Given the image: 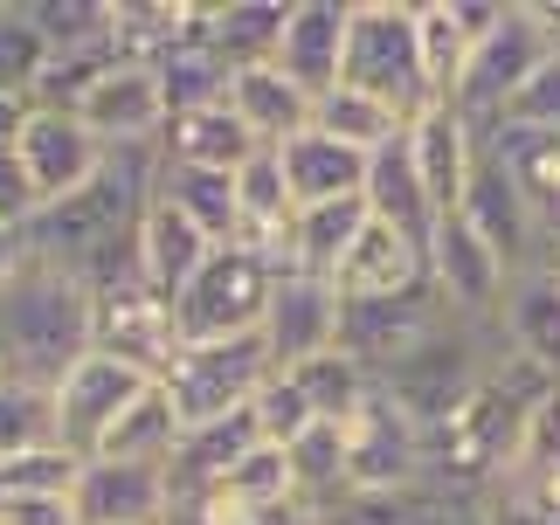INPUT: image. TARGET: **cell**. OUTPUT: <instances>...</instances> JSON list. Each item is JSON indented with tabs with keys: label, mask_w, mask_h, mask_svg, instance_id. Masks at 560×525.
I'll return each mask as SVG.
<instances>
[{
	"label": "cell",
	"mask_w": 560,
	"mask_h": 525,
	"mask_svg": "<svg viewBox=\"0 0 560 525\" xmlns=\"http://www.w3.org/2000/svg\"><path fill=\"white\" fill-rule=\"evenodd\" d=\"M49 42L28 21V0H0V97H21L35 104L42 77H49Z\"/></svg>",
	"instance_id": "cell-34"
},
{
	"label": "cell",
	"mask_w": 560,
	"mask_h": 525,
	"mask_svg": "<svg viewBox=\"0 0 560 525\" xmlns=\"http://www.w3.org/2000/svg\"><path fill=\"white\" fill-rule=\"evenodd\" d=\"M256 152H264V145H256V139H249V125L229 112V97H222V104H201V112L166 118V131H160V160H166V166L243 173Z\"/></svg>",
	"instance_id": "cell-20"
},
{
	"label": "cell",
	"mask_w": 560,
	"mask_h": 525,
	"mask_svg": "<svg viewBox=\"0 0 560 525\" xmlns=\"http://www.w3.org/2000/svg\"><path fill=\"white\" fill-rule=\"evenodd\" d=\"M160 77V97H166V118L180 112H201V104H222L229 97V70L214 62L208 42H187V49H174L166 62H153Z\"/></svg>",
	"instance_id": "cell-36"
},
{
	"label": "cell",
	"mask_w": 560,
	"mask_h": 525,
	"mask_svg": "<svg viewBox=\"0 0 560 525\" xmlns=\"http://www.w3.org/2000/svg\"><path fill=\"white\" fill-rule=\"evenodd\" d=\"M360 201H368L374 222H387L395 235H408V243L429 249V235H436V208H429L422 173H416V160H408V131L387 152L368 160V187H360Z\"/></svg>",
	"instance_id": "cell-25"
},
{
	"label": "cell",
	"mask_w": 560,
	"mask_h": 525,
	"mask_svg": "<svg viewBox=\"0 0 560 525\" xmlns=\"http://www.w3.org/2000/svg\"><path fill=\"white\" fill-rule=\"evenodd\" d=\"M374 214H368V201H318V208H298V222H291V235H284V256H277V277H326L332 283V270L347 262V249L360 243V229H368Z\"/></svg>",
	"instance_id": "cell-23"
},
{
	"label": "cell",
	"mask_w": 560,
	"mask_h": 525,
	"mask_svg": "<svg viewBox=\"0 0 560 525\" xmlns=\"http://www.w3.org/2000/svg\"><path fill=\"white\" fill-rule=\"evenodd\" d=\"M470 49H478V42L464 35V21L450 14V0H416V56H422V83H429L436 104H457Z\"/></svg>",
	"instance_id": "cell-30"
},
{
	"label": "cell",
	"mask_w": 560,
	"mask_h": 525,
	"mask_svg": "<svg viewBox=\"0 0 560 525\" xmlns=\"http://www.w3.org/2000/svg\"><path fill=\"white\" fill-rule=\"evenodd\" d=\"M153 387H160L153 374H139V366H125V360H112V353H91V360H83L70 381L56 387L62 450L91 464V456L104 450V435L118 429V415H125V408H139Z\"/></svg>",
	"instance_id": "cell-8"
},
{
	"label": "cell",
	"mask_w": 560,
	"mask_h": 525,
	"mask_svg": "<svg viewBox=\"0 0 560 525\" xmlns=\"http://www.w3.org/2000/svg\"><path fill=\"white\" fill-rule=\"evenodd\" d=\"M0 525H77V505L70 498H14V505H0Z\"/></svg>",
	"instance_id": "cell-45"
},
{
	"label": "cell",
	"mask_w": 560,
	"mask_h": 525,
	"mask_svg": "<svg viewBox=\"0 0 560 525\" xmlns=\"http://www.w3.org/2000/svg\"><path fill=\"white\" fill-rule=\"evenodd\" d=\"M35 187H28V173H21L14 160V145H0V229H28L35 222Z\"/></svg>",
	"instance_id": "cell-43"
},
{
	"label": "cell",
	"mask_w": 560,
	"mask_h": 525,
	"mask_svg": "<svg viewBox=\"0 0 560 525\" xmlns=\"http://www.w3.org/2000/svg\"><path fill=\"white\" fill-rule=\"evenodd\" d=\"M347 21H353V0H291L284 42H277V70L305 97L339 91V70H347Z\"/></svg>",
	"instance_id": "cell-17"
},
{
	"label": "cell",
	"mask_w": 560,
	"mask_h": 525,
	"mask_svg": "<svg viewBox=\"0 0 560 525\" xmlns=\"http://www.w3.org/2000/svg\"><path fill=\"white\" fill-rule=\"evenodd\" d=\"M339 346V291L326 277H277V298L264 312V353L277 374H298L305 360Z\"/></svg>",
	"instance_id": "cell-14"
},
{
	"label": "cell",
	"mask_w": 560,
	"mask_h": 525,
	"mask_svg": "<svg viewBox=\"0 0 560 525\" xmlns=\"http://www.w3.org/2000/svg\"><path fill=\"white\" fill-rule=\"evenodd\" d=\"M491 131H547V139H560V49L526 77V91L505 104V118Z\"/></svg>",
	"instance_id": "cell-42"
},
{
	"label": "cell",
	"mask_w": 560,
	"mask_h": 525,
	"mask_svg": "<svg viewBox=\"0 0 560 525\" xmlns=\"http://www.w3.org/2000/svg\"><path fill=\"white\" fill-rule=\"evenodd\" d=\"M347 91L381 97L401 125H416L429 104L422 83V56H416V0H353L347 21V70H339Z\"/></svg>",
	"instance_id": "cell-2"
},
{
	"label": "cell",
	"mask_w": 560,
	"mask_h": 525,
	"mask_svg": "<svg viewBox=\"0 0 560 525\" xmlns=\"http://www.w3.org/2000/svg\"><path fill=\"white\" fill-rule=\"evenodd\" d=\"M91 304H97V353L139 366V374H153V381L174 374V360H180L187 339H180V325H174V304H166L145 277L118 283V291H104Z\"/></svg>",
	"instance_id": "cell-10"
},
{
	"label": "cell",
	"mask_w": 560,
	"mask_h": 525,
	"mask_svg": "<svg viewBox=\"0 0 560 525\" xmlns=\"http://www.w3.org/2000/svg\"><path fill=\"white\" fill-rule=\"evenodd\" d=\"M478 145H485V131L470 125L457 104H429V112L408 125V160H416V173H422V194H429V208H436V222L464 208Z\"/></svg>",
	"instance_id": "cell-15"
},
{
	"label": "cell",
	"mask_w": 560,
	"mask_h": 525,
	"mask_svg": "<svg viewBox=\"0 0 560 525\" xmlns=\"http://www.w3.org/2000/svg\"><path fill=\"white\" fill-rule=\"evenodd\" d=\"M77 477H83V456H70V450L0 456V505H14V498H70Z\"/></svg>",
	"instance_id": "cell-40"
},
{
	"label": "cell",
	"mask_w": 560,
	"mask_h": 525,
	"mask_svg": "<svg viewBox=\"0 0 560 525\" xmlns=\"http://www.w3.org/2000/svg\"><path fill=\"white\" fill-rule=\"evenodd\" d=\"M499 332H505V346H512L520 360H533L540 374L560 381V270H553V262L512 277Z\"/></svg>",
	"instance_id": "cell-24"
},
{
	"label": "cell",
	"mask_w": 560,
	"mask_h": 525,
	"mask_svg": "<svg viewBox=\"0 0 560 525\" xmlns=\"http://www.w3.org/2000/svg\"><path fill=\"white\" fill-rule=\"evenodd\" d=\"M208 256H214L208 235L194 229L180 208H166L153 194V208H145V222H139V277L153 283L166 304H180V291L208 270Z\"/></svg>",
	"instance_id": "cell-21"
},
{
	"label": "cell",
	"mask_w": 560,
	"mask_h": 525,
	"mask_svg": "<svg viewBox=\"0 0 560 525\" xmlns=\"http://www.w3.org/2000/svg\"><path fill=\"white\" fill-rule=\"evenodd\" d=\"M153 194L166 208H180L214 249L235 243V173H208V166H166L153 173Z\"/></svg>",
	"instance_id": "cell-28"
},
{
	"label": "cell",
	"mask_w": 560,
	"mask_h": 525,
	"mask_svg": "<svg viewBox=\"0 0 560 525\" xmlns=\"http://www.w3.org/2000/svg\"><path fill=\"white\" fill-rule=\"evenodd\" d=\"M284 21H291V0H214L208 8V49L229 77L264 70V62H277Z\"/></svg>",
	"instance_id": "cell-26"
},
{
	"label": "cell",
	"mask_w": 560,
	"mask_h": 525,
	"mask_svg": "<svg viewBox=\"0 0 560 525\" xmlns=\"http://www.w3.org/2000/svg\"><path fill=\"white\" fill-rule=\"evenodd\" d=\"M429 283V249L395 235L387 222H368L360 243L347 249V262L332 270V291L339 304H374V298H408Z\"/></svg>",
	"instance_id": "cell-18"
},
{
	"label": "cell",
	"mask_w": 560,
	"mask_h": 525,
	"mask_svg": "<svg viewBox=\"0 0 560 525\" xmlns=\"http://www.w3.org/2000/svg\"><path fill=\"white\" fill-rule=\"evenodd\" d=\"M249 422H256V443H270V450H291L305 429H318V415L305 401V387H298L291 374H270L264 394L249 401Z\"/></svg>",
	"instance_id": "cell-41"
},
{
	"label": "cell",
	"mask_w": 560,
	"mask_h": 525,
	"mask_svg": "<svg viewBox=\"0 0 560 525\" xmlns=\"http://www.w3.org/2000/svg\"><path fill=\"white\" fill-rule=\"evenodd\" d=\"M277 374L270 353H264V332L249 339H214V346H180L174 374H166V401H174L180 429H208V422H229V415H243L264 381Z\"/></svg>",
	"instance_id": "cell-5"
},
{
	"label": "cell",
	"mask_w": 560,
	"mask_h": 525,
	"mask_svg": "<svg viewBox=\"0 0 560 525\" xmlns=\"http://www.w3.org/2000/svg\"><path fill=\"white\" fill-rule=\"evenodd\" d=\"M14 160L35 187V208H56V201H70V194H83L97 180L112 145L91 139L77 125V112H28V125L14 131Z\"/></svg>",
	"instance_id": "cell-9"
},
{
	"label": "cell",
	"mask_w": 560,
	"mask_h": 525,
	"mask_svg": "<svg viewBox=\"0 0 560 525\" xmlns=\"http://www.w3.org/2000/svg\"><path fill=\"white\" fill-rule=\"evenodd\" d=\"M77 125L104 139L112 152H139V145H160L166 131V97H160V77L145 70V62H112L91 97L77 104Z\"/></svg>",
	"instance_id": "cell-13"
},
{
	"label": "cell",
	"mask_w": 560,
	"mask_h": 525,
	"mask_svg": "<svg viewBox=\"0 0 560 525\" xmlns=\"http://www.w3.org/2000/svg\"><path fill=\"white\" fill-rule=\"evenodd\" d=\"M547 56H553V35L540 28L533 0H512L505 21L478 42V49H470V70L457 83V112L478 125V131H491V125L505 118V104L526 91V77L540 70Z\"/></svg>",
	"instance_id": "cell-7"
},
{
	"label": "cell",
	"mask_w": 560,
	"mask_h": 525,
	"mask_svg": "<svg viewBox=\"0 0 560 525\" xmlns=\"http://www.w3.org/2000/svg\"><path fill=\"white\" fill-rule=\"evenodd\" d=\"M429 291H436V304L457 325H470V332H499L512 270L464 214H443L436 235H429Z\"/></svg>",
	"instance_id": "cell-6"
},
{
	"label": "cell",
	"mask_w": 560,
	"mask_h": 525,
	"mask_svg": "<svg viewBox=\"0 0 560 525\" xmlns=\"http://www.w3.org/2000/svg\"><path fill=\"white\" fill-rule=\"evenodd\" d=\"M208 525H312V505H229V498H208Z\"/></svg>",
	"instance_id": "cell-44"
},
{
	"label": "cell",
	"mask_w": 560,
	"mask_h": 525,
	"mask_svg": "<svg viewBox=\"0 0 560 525\" xmlns=\"http://www.w3.org/2000/svg\"><path fill=\"white\" fill-rule=\"evenodd\" d=\"M553 270H560V256H553Z\"/></svg>",
	"instance_id": "cell-47"
},
{
	"label": "cell",
	"mask_w": 560,
	"mask_h": 525,
	"mask_svg": "<svg viewBox=\"0 0 560 525\" xmlns=\"http://www.w3.org/2000/svg\"><path fill=\"white\" fill-rule=\"evenodd\" d=\"M284 456H291V477H298V498H305V505H326V498L347 491V422L305 429Z\"/></svg>",
	"instance_id": "cell-37"
},
{
	"label": "cell",
	"mask_w": 560,
	"mask_h": 525,
	"mask_svg": "<svg viewBox=\"0 0 560 525\" xmlns=\"http://www.w3.org/2000/svg\"><path fill=\"white\" fill-rule=\"evenodd\" d=\"M291 381L305 387V401H312L318 422H353V415L374 401V374L360 360H347L339 346H332V353H318V360H305Z\"/></svg>",
	"instance_id": "cell-33"
},
{
	"label": "cell",
	"mask_w": 560,
	"mask_h": 525,
	"mask_svg": "<svg viewBox=\"0 0 560 525\" xmlns=\"http://www.w3.org/2000/svg\"><path fill=\"white\" fill-rule=\"evenodd\" d=\"M214 498H229V505H305V498H298V477H291V456L270 450V443H256Z\"/></svg>",
	"instance_id": "cell-39"
},
{
	"label": "cell",
	"mask_w": 560,
	"mask_h": 525,
	"mask_svg": "<svg viewBox=\"0 0 560 525\" xmlns=\"http://www.w3.org/2000/svg\"><path fill=\"white\" fill-rule=\"evenodd\" d=\"M485 346H499V332H470V325L443 318L408 360H395L387 374H374V394H381V401H395L408 422L436 429L443 415H457L470 394L485 387V374H491Z\"/></svg>",
	"instance_id": "cell-3"
},
{
	"label": "cell",
	"mask_w": 560,
	"mask_h": 525,
	"mask_svg": "<svg viewBox=\"0 0 560 525\" xmlns=\"http://www.w3.org/2000/svg\"><path fill=\"white\" fill-rule=\"evenodd\" d=\"M229 112L249 125L256 145H291V139H305V131H312L318 97H305L284 70H277V62H264V70H235L229 77Z\"/></svg>",
	"instance_id": "cell-22"
},
{
	"label": "cell",
	"mask_w": 560,
	"mask_h": 525,
	"mask_svg": "<svg viewBox=\"0 0 560 525\" xmlns=\"http://www.w3.org/2000/svg\"><path fill=\"white\" fill-rule=\"evenodd\" d=\"M291 222H298V194L284 180V160L264 145L243 173H235V243L277 262V256H284Z\"/></svg>",
	"instance_id": "cell-19"
},
{
	"label": "cell",
	"mask_w": 560,
	"mask_h": 525,
	"mask_svg": "<svg viewBox=\"0 0 560 525\" xmlns=\"http://www.w3.org/2000/svg\"><path fill=\"white\" fill-rule=\"evenodd\" d=\"M312 131H326V139H339L347 152H360V160H374V152H387L401 139V118L387 112L381 97H368V91H347V83H339V91H326L318 97V112H312Z\"/></svg>",
	"instance_id": "cell-32"
},
{
	"label": "cell",
	"mask_w": 560,
	"mask_h": 525,
	"mask_svg": "<svg viewBox=\"0 0 560 525\" xmlns=\"http://www.w3.org/2000/svg\"><path fill=\"white\" fill-rule=\"evenodd\" d=\"M35 450H62L56 394L0 381V456H35Z\"/></svg>",
	"instance_id": "cell-35"
},
{
	"label": "cell",
	"mask_w": 560,
	"mask_h": 525,
	"mask_svg": "<svg viewBox=\"0 0 560 525\" xmlns=\"http://www.w3.org/2000/svg\"><path fill=\"white\" fill-rule=\"evenodd\" d=\"M91 353H97V304L83 291V277L28 249L21 277L0 291V381L56 394Z\"/></svg>",
	"instance_id": "cell-1"
},
{
	"label": "cell",
	"mask_w": 560,
	"mask_h": 525,
	"mask_svg": "<svg viewBox=\"0 0 560 525\" xmlns=\"http://www.w3.org/2000/svg\"><path fill=\"white\" fill-rule=\"evenodd\" d=\"M21 262H28V229H0V291L21 277Z\"/></svg>",
	"instance_id": "cell-46"
},
{
	"label": "cell",
	"mask_w": 560,
	"mask_h": 525,
	"mask_svg": "<svg viewBox=\"0 0 560 525\" xmlns=\"http://www.w3.org/2000/svg\"><path fill=\"white\" fill-rule=\"evenodd\" d=\"M180 415H174V401H166V387H153V394H145V401L139 408H125L118 415V429L112 435H104V464H174V450H180ZM97 456H91V464H97Z\"/></svg>",
	"instance_id": "cell-31"
},
{
	"label": "cell",
	"mask_w": 560,
	"mask_h": 525,
	"mask_svg": "<svg viewBox=\"0 0 560 525\" xmlns=\"http://www.w3.org/2000/svg\"><path fill=\"white\" fill-rule=\"evenodd\" d=\"M77 525H166L174 518V485L160 464H83L77 491Z\"/></svg>",
	"instance_id": "cell-16"
},
{
	"label": "cell",
	"mask_w": 560,
	"mask_h": 525,
	"mask_svg": "<svg viewBox=\"0 0 560 525\" xmlns=\"http://www.w3.org/2000/svg\"><path fill=\"white\" fill-rule=\"evenodd\" d=\"M422 422H408L395 401H374L347 422V491H401L422 485Z\"/></svg>",
	"instance_id": "cell-12"
},
{
	"label": "cell",
	"mask_w": 560,
	"mask_h": 525,
	"mask_svg": "<svg viewBox=\"0 0 560 525\" xmlns=\"http://www.w3.org/2000/svg\"><path fill=\"white\" fill-rule=\"evenodd\" d=\"M450 312L436 304V291H408V298H374V304H339V353L360 360L368 374H387L395 360H408L416 346L436 332Z\"/></svg>",
	"instance_id": "cell-11"
},
{
	"label": "cell",
	"mask_w": 560,
	"mask_h": 525,
	"mask_svg": "<svg viewBox=\"0 0 560 525\" xmlns=\"http://www.w3.org/2000/svg\"><path fill=\"white\" fill-rule=\"evenodd\" d=\"M270 298H277V262L256 256V249H243V243H229V249H214L208 270L180 291L174 325H180L187 346L249 339V332H264Z\"/></svg>",
	"instance_id": "cell-4"
},
{
	"label": "cell",
	"mask_w": 560,
	"mask_h": 525,
	"mask_svg": "<svg viewBox=\"0 0 560 525\" xmlns=\"http://www.w3.org/2000/svg\"><path fill=\"white\" fill-rule=\"evenodd\" d=\"M28 21L56 56L112 49V0H28Z\"/></svg>",
	"instance_id": "cell-38"
},
{
	"label": "cell",
	"mask_w": 560,
	"mask_h": 525,
	"mask_svg": "<svg viewBox=\"0 0 560 525\" xmlns=\"http://www.w3.org/2000/svg\"><path fill=\"white\" fill-rule=\"evenodd\" d=\"M485 139L499 145L512 187L526 194V208L540 214V229L553 235L560 229V139H547V131H485Z\"/></svg>",
	"instance_id": "cell-29"
},
{
	"label": "cell",
	"mask_w": 560,
	"mask_h": 525,
	"mask_svg": "<svg viewBox=\"0 0 560 525\" xmlns=\"http://www.w3.org/2000/svg\"><path fill=\"white\" fill-rule=\"evenodd\" d=\"M270 152L284 160V180H291V194H298V208L353 201V194L368 187V160H360V152H347L339 139H326V131H305V139L270 145Z\"/></svg>",
	"instance_id": "cell-27"
}]
</instances>
